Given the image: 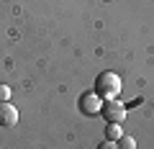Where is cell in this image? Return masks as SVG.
<instances>
[{
    "label": "cell",
    "instance_id": "1",
    "mask_svg": "<svg viewBox=\"0 0 154 149\" xmlns=\"http://www.w3.org/2000/svg\"><path fill=\"white\" fill-rule=\"evenodd\" d=\"M121 88H123V82H121V77L116 72H100L98 77H95V93L103 100L118 98L121 95Z\"/></svg>",
    "mask_w": 154,
    "mask_h": 149
},
{
    "label": "cell",
    "instance_id": "2",
    "mask_svg": "<svg viewBox=\"0 0 154 149\" xmlns=\"http://www.w3.org/2000/svg\"><path fill=\"white\" fill-rule=\"evenodd\" d=\"M100 116L105 118L108 123H123L126 118V105L121 103L118 98H110V100H103V108H100Z\"/></svg>",
    "mask_w": 154,
    "mask_h": 149
},
{
    "label": "cell",
    "instance_id": "3",
    "mask_svg": "<svg viewBox=\"0 0 154 149\" xmlns=\"http://www.w3.org/2000/svg\"><path fill=\"white\" fill-rule=\"evenodd\" d=\"M77 108H80V113H82V116H98L100 113V108H103V98H100L98 93H82L80 95V100H77Z\"/></svg>",
    "mask_w": 154,
    "mask_h": 149
},
{
    "label": "cell",
    "instance_id": "4",
    "mask_svg": "<svg viewBox=\"0 0 154 149\" xmlns=\"http://www.w3.org/2000/svg\"><path fill=\"white\" fill-rule=\"evenodd\" d=\"M18 123V110H16V105L8 100V103H0V126H5V129H11V126H16Z\"/></svg>",
    "mask_w": 154,
    "mask_h": 149
},
{
    "label": "cell",
    "instance_id": "5",
    "mask_svg": "<svg viewBox=\"0 0 154 149\" xmlns=\"http://www.w3.org/2000/svg\"><path fill=\"white\" fill-rule=\"evenodd\" d=\"M121 136H123L121 123H108V126H105V139H108V141H118Z\"/></svg>",
    "mask_w": 154,
    "mask_h": 149
},
{
    "label": "cell",
    "instance_id": "6",
    "mask_svg": "<svg viewBox=\"0 0 154 149\" xmlns=\"http://www.w3.org/2000/svg\"><path fill=\"white\" fill-rule=\"evenodd\" d=\"M116 144H118V149H136V141H134L131 136H126V134H123V136L118 139Z\"/></svg>",
    "mask_w": 154,
    "mask_h": 149
},
{
    "label": "cell",
    "instance_id": "7",
    "mask_svg": "<svg viewBox=\"0 0 154 149\" xmlns=\"http://www.w3.org/2000/svg\"><path fill=\"white\" fill-rule=\"evenodd\" d=\"M8 100H11V88L0 85V103H8Z\"/></svg>",
    "mask_w": 154,
    "mask_h": 149
},
{
    "label": "cell",
    "instance_id": "8",
    "mask_svg": "<svg viewBox=\"0 0 154 149\" xmlns=\"http://www.w3.org/2000/svg\"><path fill=\"white\" fill-rule=\"evenodd\" d=\"M98 149H118V144H116V141H108V139H105V141H100V144H98Z\"/></svg>",
    "mask_w": 154,
    "mask_h": 149
},
{
    "label": "cell",
    "instance_id": "9",
    "mask_svg": "<svg viewBox=\"0 0 154 149\" xmlns=\"http://www.w3.org/2000/svg\"><path fill=\"white\" fill-rule=\"evenodd\" d=\"M103 3H116V0H103Z\"/></svg>",
    "mask_w": 154,
    "mask_h": 149
}]
</instances>
